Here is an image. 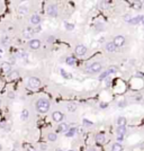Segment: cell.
I'll return each mask as SVG.
<instances>
[{"mask_svg":"<svg viewBox=\"0 0 144 151\" xmlns=\"http://www.w3.org/2000/svg\"><path fill=\"white\" fill-rule=\"evenodd\" d=\"M35 106L38 113H46L50 109V101L45 98H40L36 101Z\"/></svg>","mask_w":144,"mask_h":151,"instance_id":"cell-1","label":"cell"},{"mask_svg":"<svg viewBox=\"0 0 144 151\" xmlns=\"http://www.w3.org/2000/svg\"><path fill=\"white\" fill-rule=\"evenodd\" d=\"M27 86L30 89H37V88L40 87V80L38 78H36V77H30L28 79V81H27Z\"/></svg>","mask_w":144,"mask_h":151,"instance_id":"cell-2","label":"cell"},{"mask_svg":"<svg viewBox=\"0 0 144 151\" xmlns=\"http://www.w3.org/2000/svg\"><path fill=\"white\" fill-rule=\"evenodd\" d=\"M88 69H89V72H91V73H98V72L101 71L102 65L99 62H94V63H92V64H90Z\"/></svg>","mask_w":144,"mask_h":151,"instance_id":"cell-3","label":"cell"},{"mask_svg":"<svg viewBox=\"0 0 144 151\" xmlns=\"http://www.w3.org/2000/svg\"><path fill=\"white\" fill-rule=\"evenodd\" d=\"M74 52H76V54L78 56H83L86 53H87V47H86L84 45H82V44H79V45L76 46Z\"/></svg>","mask_w":144,"mask_h":151,"instance_id":"cell-4","label":"cell"},{"mask_svg":"<svg viewBox=\"0 0 144 151\" xmlns=\"http://www.w3.org/2000/svg\"><path fill=\"white\" fill-rule=\"evenodd\" d=\"M112 43L115 44V46H116V47H122L124 44H125V37L122 36V35H118V36H116V37L114 38Z\"/></svg>","mask_w":144,"mask_h":151,"instance_id":"cell-5","label":"cell"},{"mask_svg":"<svg viewBox=\"0 0 144 151\" xmlns=\"http://www.w3.org/2000/svg\"><path fill=\"white\" fill-rule=\"evenodd\" d=\"M47 14H48L50 16H52V17H55L56 15H58V7L55 6V5H50V6H47Z\"/></svg>","mask_w":144,"mask_h":151,"instance_id":"cell-6","label":"cell"},{"mask_svg":"<svg viewBox=\"0 0 144 151\" xmlns=\"http://www.w3.org/2000/svg\"><path fill=\"white\" fill-rule=\"evenodd\" d=\"M40 41L37 40V38H34V40H30V42H29V47L33 50H37L40 49Z\"/></svg>","mask_w":144,"mask_h":151,"instance_id":"cell-7","label":"cell"},{"mask_svg":"<svg viewBox=\"0 0 144 151\" xmlns=\"http://www.w3.org/2000/svg\"><path fill=\"white\" fill-rule=\"evenodd\" d=\"M52 117H53V119L55 122H61L63 118H64V115H63L62 112H58V110H56V112H54L53 114H52Z\"/></svg>","mask_w":144,"mask_h":151,"instance_id":"cell-8","label":"cell"},{"mask_svg":"<svg viewBox=\"0 0 144 151\" xmlns=\"http://www.w3.org/2000/svg\"><path fill=\"white\" fill-rule=\"evenodd\" d=\"M66 131H68L66 123H60L58 126L56 127V132H58V133H63V132H66Z\"/></svg>","mask_w":144,"mask_h":151,"instance_id":"cell-9","label":"cell"},{"mask_svg":"<svg viewBox=\"0 0 144 151\" xmlns=\"http://www.w3.org/2000/svg\"><path fill=\"white\" fill-rule=\"evenodd\" d=\"M1 69H2V71H4V73H9L10 70H11V64L9 62H4L1 64Z\"/></svg>","mask_w":144,"mask_h":151,"instance_id":"cell-10","label":"cell"},{"mask_svg":"<svg viewBox=\"0 0 144 151\" xmlns=\"http://www.w3.org/2000/svg\"><path fill=\"white\" fill-rule=\"evenodd\" d=\"M22 33H24V37L29 38V37H32V35L34 34V29L32 28V27H27V28H25V31L22 32Z\"/></svg>","mask_w":144,"mask_h":151,"instance_id":"cell-11","label":"cell"},{"mask_svg":"<svg viewBox=\"0 0 144 151\" xmlns=\"http://www.w3.org/2000/svg\"><path fill=\"white\" fill-rule=\"evenodd\" d=\"M30 23L35 26H38V24L40 23V17L38 15H33L30 17Z\"/></svg>","mask_w":144,"mask_h":151,"instance_id":"cell-12","label":"cell"},{"mask_svg":"<svg viewBox=\"0 0 144 151\" xmlns=\"http://www.w3.org/2000/svg\"><path fill=\"white\" fill-rule=\"evenodd\" d=\"M96 142L98 144H102L105 142V134L104 133H98L96 135Z\"/></svg>","mask_w":144,"mask_h":151,"instance_id":"cell-13","label":"cell"},{"mask_svg":"<svg viewBox=\"0 0 144 151\" xmlns=\"http://www.w3.org/2000/svg\"><path fill=\"white\" fill-rule=\"evenodd\" d=\"M106 50H107L108 52H116L117 47L115 46V44L112 42H109V43L106 44Z\"/></svg>","mask_w":144,"mask_h":151,"instance_id":"cell-14","label":"cell"},{"mask_svg":"<svg viewBox=\"0 0 144 151\" xmlns=\"http://www.w3.org/2000/svg\"><path fill=\"white\" fill-rule=\"evenodd\" d=\"M117 125L118 126H125L126 125V118L124 116H119L117 118Z\"/></svg>","mask_w":144,"mask_h":151,"instance_id":"cell-15","label":"cell"},{"mask_svg":"<svg viewBox=\"0 0 144 151\" xmlns=\"http://www.w3.org/2000/svg\"><path fill=\"white\" fill-rule=\"evenodd\" d=\"M112 151H123V145L119 143H114L112 145Z\"/></svg>","mask_w":144,"mask_h":151,"instance_id":"cell-16","label":"cell"},{"mask_svg":"<svg viewBox=\"0 0 144 151\" xmlns=\"http://www.w3.org/2000/svg\"><path fill=\"white\" fill-rule=\"evenodd\" d=\"M117 135H122V136H124V134L126 133V128L125 126H118L117 127Z\"/></svg>","mask_w":144,"mask_h":151,"instance_id":"cell-17","label":"cell"},{"mask_svg":"<svg viewBox=\"0 0 144 151\" xmlns=\"http://www.w3.org/2000/svg\"><path fill=\"white\" fill-rule=\"evenodd\" d=\"M132 7L134 9H136V10H138V9L142 8V2L141 1H135V2H132Z\"/></svg>","mask_w":144,"mask_h":151,"instance_id":"cell-18","label":"cell"},{"mask_svg":"<svg viewBox=\"0 0 144 151\" xmlns=\"http://www.w3.org/2000/svg\"><path fill=\"white\" fill-rule=\"evenodd\" d=\"M47 139H48L51 142H55L56 139H58V136H56L55 133H50V134L47 135Z\"/></svg>","mask_w":144,"mask_h":151,"instance_id":"cell-19","label":"cell"},{"mask_svg":"<svg viewBox=\"0 0 144 151\" xmlns=\"http://www.w3.org/2000/svg\"><path fill=\"white\" fill-rule=\"evenodd\" d=\"M66 109L70 110V112H74V110L76 109V104H68Z\"/></svg>","mask_w":144,"mask_h":151,"instance_id":"cell-20","label":"cell"},{"mask_svg":"<svg viewBox=\"0 0 144 151\" xmlns=\"http://www.w3.org/2000/svg\"><path fill=\"white\" fill-rule=\"evenodd\" d=\"M142 19H143V18H142V17H136V18H134V19H132V18H130V24L135 25V24H136V23L141 22Z\"/></svg>","mask_w":144,"mask_h":151,"instance_id":"cell-21","label":"cell"},{"mask_svg":"<svg viewBox=\"0 0 144 151\" xmlns=\"http://www.w3.org/2000/svg\"><path fill=\"white\" fill-rule=\"evenodd\" d=\"M18 13H19L20 15H25V14L27 13V8H26V7H24V6H22V7L20 6L19 8H18Z\"/></svg>","mask_w":144,"mask_h":151,"instance_id":"cell-22","label":"cell"},{"mask_svg":"<svg viewBox=\"0 0 144 151\" xmlns=\"http://www.w3.org/2000/svg\"><path fill=\"white\" fill-rule=\"evenodd\" d=\"M18 77H19V73H18L17 71H14V72H11V73H9V78L10 79H17Z\"/></svg>","mask_w":144,"mask_h":151,"instance_id":"cell-23","label":"cell"},{"mask_svg":"<svg viewBox=\"0 0 144 151\" xmlns=\"http://www.w3.org/2000/svg\"><path fill=\"white\" fill-rule=\"evenodd\" d=\"M28 115H29L28 110H27V109H24V110L22 112V119H26L27 117H28Z\"/></svg>","mask_w":144,"mask_h":151,"instance_id":"cell-24","label":"cell"},{"mask_svg":"<svg viewBox=\"0 0 144 151\" xmlns=\"http://www.w3.org/2000/svg\"><path fill=\"white\" fill-rule=\"evenodd\" d=\"M76 132V128H70L69 132H66V136H72V135H74V133Z\"/></svg>","mask_w":144,"mask_h":151,"instance_id":"cell-25","label":"cell"},{"mask_svg":"<svg viewBox=\"0 0 144 151\" xmlns=\"http://www.w3.org/2000/svg\"><path fill=\"white\" fill-rule=\"evenodd\" d=\"M64 27H65L66 29H69V31H72V29L74 28L73 25H72V24H69V23H66V22L64 23Z\"/></svg>","mask_w":144,"mask_h":151,"instance_id":"cell-26","label":"cell"},{"mask_svg":"<svg viewBox=\"0 0 144 151\" xmlns=\"http://www.w3.org/2000/svg\"><path fill=\"white\" fill-rule=\"evenodd\" d=\"M66 64H69V65H73L74 64V59L72 58V56H70V58L66 59Z\"/></svg>","mask_w":144,"mask_h":151,"instance_id":"cell-27","label":"cell"},{"mask_svg":"<svg viewBox=\"0 0 144 151\" xmlns=\"http://www.w3.org/2000/svg\"><path fill=\"white\" fill-rule=\"evenodd\" d=\"M107 72H108V74H110V73H115V72H117V68H116V67H110L109 69L107 70Z\"/></svg>","mask_w":144,"mask_h":151,"instance_id":"cell-28","label":"cell"},{"mask_svg":"<svg viewBox=\"0 0 144 151\" xmlns=\"http://www.w3.org/2000/svg\"><path fill=\"white\" fill-rule=\"evenodd\" d=\"M83 125H84V126H89V127H90V126H92V125H94V124H92V122H90L89 121V119H83Z\"/></svg>","mask_w":144,"mask_h":151,"instance_id":"cell-29","label":"cell"},{"mask_svg":"<svg viewBox=\"0 0 144 151\" xmlns=\"http://www.w3.org/2000/svg\"><path fill=\"white\" fill-rule=\"evenodd\" d=\"M107 76H108V72H107V71H106V72H104V73H101V74H100V77H99V80H100V81H102L104 79H105Z\"/></svg>","mask_w":144,"mask_h":151,"instance_id":"cell-30","label":"cell"},{"mask_svg":"<svg viewBox=\"0 0 144 151\" xmlns=\"http://www.w3.org/2000/svg\"><path fill=\"white\" fill-rule=\"evenodd\" d=\"M61 73H62L63 76H64V77H65V78H66V79L71 78V74H70V73H65V72H64V70H61Z\"/></svg>","mask_w":144,"mask_h":151,"instance_id":"cell-31","label":"cell"},{"mask_svg":"<svg viewBox=\"0 0 144 151\" xmlns=\"http://www.w3.org/2000/svg\"><path fill=\"white\" fill-rule=\"evenodd\" d=\"M8 97H9L10 99L15 98V94H12V92H9V94H8Z\"/></svg>","mask_w":144,"mask_h":151,"instance_id":"cell-32","label":"cell"},{"mask_svg":"<svg viewBox=\"0 0 144 151\" xmlns=\"http://www.w3.org/2000/svg\"><path fill=\"white\" fill-rule=\"evenodd\" d=\"M118 106H119V107H124V106H125V101H119Z\"/></svg>","mask_w":144,"mask_h":151,"instance_id":"cell-33","label":"cell"},{"mask_svg":"<svg viewBox=\"0 0 144 151\" xmlns=\"http://www.w3.org/2000/svg\"><path fill=\"white\" fill-rule=\"evenodd\" d=\"M123 139H124V136H122V135H117V140H118V141H123Z\"/></svg>","mask_w":144,"mask_h":151,"instance_id":"cell-34","label":"cell"},{"mask_svg":"<svg viewBox=\"0 0 144 151\" xmlns=\"http://www.w3.org/2000/svg\"><path fill=\"white\" fill-rule=\"evenodd\" d=\"M106 106H107V104H106V103H105V104H104V103H101V104H100V107H101V108L106 107Z\"/></svg>","mask_w":144,"mask_h":151,"instance_id":"cell-35","label":"cell"},{"mask_svg":"<svg viewBox=\"0 0 144 151\" xmlns=\"http://www.w3.org/2000/svg\"><path fill=\"white\" fill-rule=\"evenodd\" d=\"M27 151H37V150H36V149H34V148H29Z\"/></svg>","mask_w":144,"mask_h":151,"instance_id":"cell-36","label":"cell"},{"mask_svg":"<svg viewBox=\"0 0 144 151\" xmlns=\"http://www.w3.org/2000/svg\"><path fill=\"white\" fill-rule=\"evenodd\" d=\"M88 151H97V150H96V149H94V148H91V149H89Z\"/></svg>","mask_w":144,"mask_h":151,"instance_id":"cell-37","label":"cell"},{"mask_svg":"<svg viewBox=\"0 0 144 151\" xmlns=\"http://www.w3.org/2000/svg\"><path fill=\"white\" fill-rule=\"evenodd\" d=\"M55 151H63V150H61V149H56Z\"/></svg>","mask_w":144,"mask_h":151,"instance_id":"cell-38","label":"cell"},{"mask_svg":"<svg viewBox=\"0 0 144 151\" xmlns=\"http://www.w3.org/2000/svg\"><path fill=\"white\" fill-rule=\"evenodd\" d=\"M2 150V145H1V144H0V151H1Z\"/></svg>","mask_w":144,"mask_h":151,"instance_id":"cell-39","label":"cell"},{"mask_svg":"<svg viewBox=\"0 0 144 151\" xmlns=\"http://www.w3.org/2000/svg\"><path fill=\"white\" fill-rule=\"evenodd\" d=\"M68 151H73V150H68Z\"/></svg>","mask_w":144,"mask_h":151,"instance_id":"cell-40","label":"cell"},{"mask_svg":"<svg viewBox=\"0 0 144 151\" xmlns=\"http://www.w3.org/2000/svg\"><path fill=\"white\" fill-rule=\"evenodd\" d=\"M12 151H17V150H12Z\"/></svg>","mask_w":144,"mask_h":151,"instance_id":"cell-41","label":"cell"},{"mask_svg":"<svg viewBox=\"0 0 144 151\" xmlns=\"http://www.w3.org/2000/svg\"><path fill=\"white\" fill-rule=\"evenodd\" d=\"M0 104H1V101H0Z\"/></svg>","mask_w":144,"mask_h":151,"instance_id":"cell-42","label":"cell"}]
</instances>
